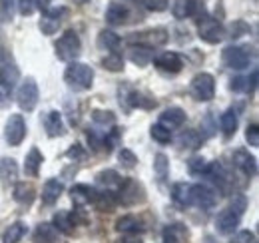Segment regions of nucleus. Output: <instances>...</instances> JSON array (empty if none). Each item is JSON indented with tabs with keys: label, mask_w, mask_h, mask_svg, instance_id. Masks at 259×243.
I'll return each instance as SVG.
<instances>
[{
	"label": "nucleus",
	"mask_w": 259,
	"mask_h": 243,
	"mask_svg": "<svg viewBox=\"0 0 259 243\" xmlns=\"http://www.w3.org/2000/svg\"><path fill=\"white\" fill-rule=\"evenodd\" d=\"M245 140H247L249 146L257 148L259 146V126L257 124H249V126H247V130H245Z\"/></svg>",
	"instance_id": "de8ad7c7"
},
{
	"label": "nucleus",
	"mask_w": 259,
	"mask_h": 243,
	"mask_svg": "<svg viewBox=\"0 0 259 243\" xmlns=\"http://www.w3.org/2000/svg\"><path fill=\"white\" fill-rule=\"evenodd\" d=\"M26 132H28L26 130V122H24V116H20V114H12L4 124V140L12 148H16V146H20L24 142Z\"/></svg>",
	"instance_id": "9b49d317"
},
{
	"label": "nucleus",
	"mask_w": 259,
	"mask_h": 243,
	"mask_svg": "<svg viewBox=\"0 0 259 243\" xmlns=\"http://www.w3.org/2000/svg\"><path fill=\"white\" fill-rule=\"evenodd\" d=\"M14 201L16 204H20V206H32L34 197H36V191H34V187L30 185V183H16L14 185Z\"/></svg>",
	"instance_id": "2f4dec72"
},
{
	"label": "nucleus",
	"mask_w": 259,
	"mask_h": 243,
	"mask_svg": "<svg viewBox=\"0 0 259 243\" xmlns=\"http://www.w3.org/2000/svg\"><path fill=\"white\" fill-rule=\"evenodd\" d=\"M86 155V150L80 146V144H74V146H70V150L66 152V157H70V159H82Z\"/></svg>",
	"instance_id": "3c124183"
},
{
	"label": "nucleus",
	"mask_w": 259,
	"mask_h": 243,
	"mask_svg": "<svg viewBox=\"0 0 259 243\" xmlns=\"http://www.w3.org/2000/svg\"><path fill=\"white\" fill-rule=\"evenodd\" d=\"M122 46V38L114 30H100L98 34V48L108 52H118Z\"/></svg>",
	"instance_id": "c85d7f7f"
},
{
	"label": "nucleus",
	"mask_w": 259,
	"mask_h": 243,
	"mask_svg": "<svg viewBox=\"0 0 259 243\" xmlns=\"http://www.w3.org/2000/svg\"><path fill=\"white\" fill-rule=\"evenodd\" d=\"M184 122H186V112H184L182 108H178V106H171V108L163 110L158 124H162L163 128H167V130L171 132V130L182 128V126H184Z\"/></svg>",
	"instance_id": "6ab92c4d"
},
{
	"label": "nucleus",
	"mask_w": 259,
	"mask_h": 243,
	"mask_svg": "<svg viewBox=\"0 0 259 243\" xmlns=\"http://www.w3.org/2000/svg\"><path fill=\"white\" fill-rule=\"evenodd\" d=\"M188 170H190L192 176H205V172H207V161H205V157H201V155L190 157Z\"/></svg>",
	"instance_id": "79ce46f5"
},
{
	"label": "nucleus",
	"mask_w": 259,
	"mask_h": 243,
	"mask_svg": "<svg viewBox=\"0 0 259 243\" xmlns=\"http://www.w3.org/2000/svg\"><path fill=\"white\" fill-rule=\"evenodd\" d=\"M16 178H18V166L12 157H2L0 159V180L4 185H12L16 183Z\"/></svg>",
	"instance_id": "c756f323"
},
{
	"label": "nucleus",
	"mask_w": 259,
	"mask_h": 243,
	"mask_svg": "<svg viewBox=\"0 0 259 243\" xmlns=\"http://www.w3.org/2000/svg\"><path fill=\"white\" fill-rule=\"evenodd\" d=\"M96 183L106 187L108 191H116L120 187V183H122V178H120V174L116 170H102L96 176Z\"/></svg>",
	"instance_id": "473e14b6"
},
{
	"label": "nucleus",
	"mask_w": 259,
	"mask_h": 243,
	"mask_svg": "<svg viewBox=\"0 0 259 243\" xmlns=\"http://www.w3.org/2000/svg\"><path fill=\"white\" fill-rule=\"evenodd\" d=\"M128 58L132 64L144 68V66H148L150 62L154 60V50H152V48H146V46L132 44V46L128 48Z\"/></svg>",
	"instance_id": "b1692460"
},
{
	"label": "nucleus",
	"mask_w": 259,
	"mask_h": 243,
	"mask_svg": "<svg viewBox=\"0 0 259 243\" xmlns=\"http://www.w3.org/2000/svg\"><path fill=\"white\" fill-rule=\"evenodd\" d=\"M245 210H247V197L241 195V193L233 195V199L229 201V206L224 208V210L220 212V215H218V219H215L218 231H220L222 235L233 233V231L239 227V221H241Z\"/></svg>",
	"instance_id": "f257e3e1"
},
{
	"label": "nucleus",
	"mask_w": 259,
	"mask_h": 243,
	"mask_svg": "<svg viewBox=\"0 0 259 243\" xmlns=\"http://www.w3.org/2000/svg\"><path fill=\"white\" fill-rule=\"evenodd\" d=\"M16 6H18V12L22 16H30L38 10L44 12L46 8H50V0H18Z\"/></svg>",
	"instance_id": "f704fd0d"
},
{
	"label": "nucleus",
	"mask_w": 259,
	"mask_h": 243,
	"mask_svg": "<svg viewBox=\"0 0 259 243\" xmlns=\"http://www.w3.org/2000/svg\"><path fill=\"white\" fill-rule=\"evenodd\" d=\"M152 138L158 142V144H169L171 142V132L167 128H163L162 124H154L152 130H150Z\"/></svg>",
	"instance_id": "37998d69"
},
{
	"label": "nucleus",
	"mask_w": 259,
	"mask_h": 243,
	"mask_svg": "<svg viewBox=\"0 0 259 243\" xmlns=\"http://www.w3.org/2000/svg\"><path fill=\"white\" fill-rule=\"evenodd\" d=\"M231 92L237 94H253L257 88V70L251 72V76H243V78H235L231 80Z\"/></svg>",
	"instance_id": "bb28decb"
},
{
	"label": "nucleus",
	"mask_w": 259,
	"mask_h": 243,
	"mask_svg": "<svg viewBox=\"0 0 259 243\" xmlns=\"http://www.w3.org/2000/svg\"><path fill=\"white\" fill-rule=\"evenodd\" d=\"M116 229L122 231V233H126V235H138L146 227H144V223H142V219L138 215H124V217H120L116 221Z\"/></svg>",
	"instance_id": "5701e85b"
},
{
	"label": "nucleus",
	"mask_w": 259,
	"mask_h": 243,
	"mask_svg": "<svg viewBox=\"0 0 259 243\" xmlns=\"http://www.w3.org/2000/svg\"><path fill=\"white\" fill-rule=\"evenodd\" d=\"M253 50L249 46H227L222 54V62L229 70H245L253 60Z\"/></svg>",
	"instance_id": "20e7f679"
},
{
	"label": "nucleus",
	"mask_w": 259,
	"mask_h": 243,
	"mask_svg": "<svg viewBox=\"0 0 259 243\" xmlns=\"http://www.w3.org/2000/svg\"><path fill=\"white\" fill-rule=\"evenodd\" d=\"M92 122L100 128H112L114 122H116V116L110 110H94L92 112Z\"/></svg>",
	"instance_id": "ea45409f"
},
{
	"label": "nucleus",
	"mask_w": 259,
	"mask_h": 243,
	"mask_svg": "<svg viewBox=\"0 0 259 243\" xmlns=\"http://www.w3.org/2000/svg\"><path fill=\"white\" fill-rule=\"evenodd\" d=\"M124 102L128 104V108H142V110H150L156 106V100L142 94L138 90H130L126 96H124Z\"/></svg>",
	"instance_id": "cd10ccee"
},
{
	"label": "nucleus",
	"mask_w": 259,
	"mask_h": 243,
	"mask_svg": "<svg viewBox=\"0 0 259 243\" xmlns=\"http://www.w3.org/2000/svg\"><path fill=\"white\" fill-rule=\"evenodd\" d=\"M38 100H40V92H38V84L34 78H26L22 80L20 88L16 92V102L18 106L24 110V112H32L34 108L38 106Z\"/></svg>",
	"instance_id": "f8f14e48"
},
{
	"label": "nucleus",
	"mask_w": 259,
	"mask_h": 243,
	"mask_svg": "<svg viewBox=\"0 0 259 243\" xmlns=\"http://www.w3.org/2000/svg\"><path fill=\"white\" fill-rule=\"evenodd\" d=\"M237 126H239V116H237V112H235L233 108H227L226 112L222 114V118H220V128H222V132H224V136H226V138H231V136L237 132Z\"/></svg>",
	"instance_id": "7c9ffc66"
},
{
	"label": "nucleus",
	"mask_w": 259,
	"mask_h": 243,
	"mask_svg": "<svg viewBox=\"0 0 259 243\" xmlns=\"http://www.w3.org/2000/svg\"><path fill=\"white\" fill-rule=\"evenodd\" d=\"M14 6H16V0H0V18L4 22L12 20L14 16Z\"/></svg>",
	"instance_id": "a18cd8bd"
},
{
	"label": "nucleus",
	"mask_w": 259,
	"mask_h": 243,
	"mask_svg": "<svg viewBox=\"0 0 259 243\" xmlns=\"http://www.w3.org/2000/svg\"><path fill=\"white\" fill-rule=\"evenodd\" d=\"M0 102H2V94H0Z\"/></svg>",
	"instance_id": "864d4df0"
},
{
	"label": "nucleus",
	"mask_w": 259,
	"mask_h": 243,
	"mask_svg": "<svg viewBox=\"0 0 259 243\" xmlns=\"http://www.w3.org/2000/svg\"><path fill=\"white\" fill-rule=\"evenodd\" d=\"M54 50H56V58L60 62H76V58L82 54V42H80V36L76 30H66L54 44Z\"/></svg>",
	"instance_id": "7ed1b4c3"
},
{
	"label": "nucleus",
	"mask_w": 259,
	"mask_h": 243,
	"mask_svg": "<svg viewBox=\"0 0 259 243\" xmlns=\"http://www.w3.org/2000/svg\"><path fill=\"white\" fill-rule=\"evenodd\" d=\"M218 201V191L211 189L205 183H194L190 185V206L201 208V210H209L213 208Z\"/></svg>",
	"instance_id": "ddd939ff"
},
{
	"label": "nucleus",
	"mask_w": 259,
	"mask_h": 243,
	"mask_svg": "<svg viewBox=\"0 0 259 243\" xmlns=\"http://www.w3.org/2000/svg\"><path fill=\"white\" fill-rule=\"evenodd\" d=\"M116 195H118V204H124V206L142 204L146 199V191H144L142 183H138L132 178H122L120 187L116 189Z\"/></svg>",
	"instance_id": "6e6552de"
},
{
	"label": "nucleus",
	"mask_w": 259,
	"mask_h": 243,
	"mask_svg": "<svg viewBox=\"0 0 259 243\" xmlns=\"http://www.w3.org/2000/svg\"><path fill=\"white\" fill-rule=\"evenodd\" d=\"M64 82L72 92H86L94 84V68L84 62H70L64 70Z\"/></svg>",
	"instance_id": "f03ea898"
},
{
	"label": "nucleus",
	"mask_w": 259,
	"mask_h": 243,
	"mask_svg": "<svg viewBox=\"0 0 259 243\" xmlns=\"http://www.w3.org/2000/svg\"><path fill=\"white\" fill-rule=\"evenodd\" d=\"M197 34L207 44H220L226 38V26L211 16H203L197 20Z\"/></svg>",
	"instance_id": "0eeeda50"
},
{
	"label": "nucleus",
	"mask_w": 259,
	"mask_h": 243,
	"mask_svg": "<svg viewBox=\"0 0 259 243\" xmlns=\"http://www.w3.org/2000/svg\"><path fill=\"white\" fill-rule=\"evenodd\" d=\"M152 62H154V66L160 72H163V74H180L182 68H184V58L178 52H171V50L160 52Z\"/></svg>",
	"instance_id": "4468645a"
},
{
	"label": "nucleus",
	"mask_w": 259,
	"mask_h": 243,
	"mask_svg": "<svg viewBox=\"0 0 259 243\" xmlns=\"http://www.w3.org/2000/svg\"><path fill=\"white\" fill-rule=\"evenodd\" d=\"M66 16H68V8L66 6H54V8L50 6V8H46L42 12V18L38 22V28L42 30V34L52 36V34H56L58 28L62 26Z\"/></svg>",
	"instance_id": "1a4fd4ad"
},
{
	"label": "nucleus",
	"mask_w": 259,
	"mask_h": 243,
	"mask_svg": "<svg viewBox=\"0 0 259 243\" xmlns=\"http://www.w3.org/2000/svg\"><path fill=\"white\" fill-rule=\"evenodd\" d=\"M58 233H64V235H72L74 229H76V213L70 212H58L54 215V223Z\"/></svg>",
	"instance_id": "a878e982"
},
{
	"label": "nucleus",
	"mask_w": 259,
	"mask_h": 243,
	"mask_svg": "<svg viewBox=\"0 0 259 243\" xmlns=\"http://www.w3.org/2000/svg\"><path fill=\"white\" fill-rule=\"evenodd\" d=\"M154 172H156L158 180H162V182L167 178V174H169V159H167L165 153H156V157H154Z\"/></svg>",
	"instance_id": "a19ab883"
},
{
	"label": "nucleus",
	"mask_w": 259,
	"mask_h": 243,
	"mask_svg": "<svg viewBox=\"0 0 259 243\" xmlns=\"http://www.w3.org/2000/svg\"><path fill=\"white\" fill-rule=\"evenodd\" d=\"M116 243H144L138 235H126V237H122V239H118Z\"/></svg>",
	"instance_id": "603ef678"
},
{
	"label": "nucleus",
	"mask_w": 259,
	"mask_h": 243,
	"mask_svg": "<svg viewBox=\"0 0 259 243\" xmlns=\"http://www.w3.org/2000/svg\"><path fill=\"white\" fill-rule=\"evenodd\" d=\"M70 195H72V201H74L78 208H84V206L96 201L98 191L94 187L86 185V183H74L72 189H70Z\"/></svg>",
	"instance_id": "a211bd4d"
},
{
	"label": "nucleus",
	"mask_w": 259,
	"mask_h": 243,
	"mask_svg": "<svg viewBox=\"0 0 259 243\" xmlns=\"http://www.w3.org/2000/svg\"><path fill=\"white\" fill-rule=\"evenodd\" d=\"M167 40H169V32L165 28H148V30L130 34V42L132 44L146 46V48H152V50L158 48V46H163Z\"/></svg>",
	"instance_id": "9d476101"
},
{
	"label": "nucleus",
	"mask_w": 259,
	"mask_h": 243,
	"mask_svg": "<svg viewBox=\"0 0 259 243\" xmlns=\"http://www.w3.org/2000/svg\"><path fill=\"white\" fill-rule=\"evenodd\" d=\"M26 233V225L22 221H14L12 225L6 227V231L2 233V243H18Z\"/></svg>",
	"instance_id": "e433bc0d"
},
{
	"label": "nucleus",
	"mask_w": 259,
	"mask_h": 243,
	"mask_svg": "<svg viewBox=\"0 0 259 243\" xmlns=\"http://www.w3.org/2000/svg\"><path fill=\"white\" fill-rule=\"evenodd\" d=\"M207 178H211V182L220 187V191H227V185H229V174L226 172V168L220 164V161H213V164H207V172H205Z\"/></svg>",
	"instance_id": "4be33fe9"
},
{
	"label": "nucleus",
	"mask_w": 259,
	"mask_h": 243,
	"mask_svg": "<svg viewBox=\"0 0 259 243\" xmlns=\"http://www.w3.org/2000/svg\"><path fill=\"white\" fill-rule=\"evenodd\" d=\"M229 243H255V235L251 231H237Z\"/></svg>",
	"instance_id": "8fccbe9b"
},
{
	"label": "nucleus",
	"mask_w": 259,
	"mask_h": 243,
	"mask_svg": "<svg viewBox=\"0 0 259 243\" xmlns=\"http://www.w3.org/2000/svg\"><path fill=\"white\" fill-rule=\"evenodd\" d=\"M42 164H44V155L40 153V150L30 148V152L26 153V157H24V174L28 178H38Z\"/></svg>",
	"instance_id": "393cba45"
},
{
	"label": "nucleus",
	"mask_w": 259,
	"mask_h": 243,
	"mask_svg": "<svg viewBox=\"0 0 259 243\" xmlns=\"http://www.w3.org/2000/svg\"><path fill=\"white\" fill-rule=\"evenodd\" d=\"M18 78H20V72L16 68L12 54L8 52V48L4 44H0V84L6 90H12L14 84L18 82Z\"/></svg>",
	"instance_id": "423d86ee"
},
{
	"label": "nucleus",
	"mask_w": 259,
	"mask_h": 243,
	"mask_svg": "<svg viewBox=\"0 0 259 243\" xmlns=\"http://www.w3.org/2000/svg\"><path fill=\"white\" fill-rule=\"evenodd\" d=\"M62 191H64V183L60 182V180H56V178H50L48 182L44 183V187H42L40 199H42L44 206H54L60 199Z\"/></svg>",
	"instance_id": "aec40b11"
},
{
	"label": "nucleus",
	"mask_w": 259,
	"mask_h": 243,
	"mask_svg": "<svg viewBox=\"0 0 259 243\" xmlns=\"http://www.w3.org/2000/svg\"><path fill=\"white\" fill-rule=\"evenodd\" d=\"M34 243H56L58 239V231L52 223H40L36 229H34L32 235Z\"/></svg>",
	"instance_id": "72a5a7b5"
},
{
	"label": "nucleus",
	"mask_w": 259,
	"mask_h": 243,
	"mask_svg": "<svg viewBox=\"0 0 259 243\" xmlns=\"http://www.w3.org/2000/svg\"><path fill=\"white\" fill-rule=\"evenodd\" d=\"M118 161H120L124 168L132 170V168L138 166V155L132 152V150H128V148H122V150L118 152Z\"/></svg>",
	"instance_id": "c03bdc74"
},
{
	"label": "nucleus",
	"mask_w": 259,
	"mask_h": 243,
	"mask_svg": "<svg viewBox=\"0 0 259 243\" xmlns=\"http://www.w3.org/2000/svg\"><path fill=\"white\" fill-rule=\"evenodd\" d=\"M142 6L150 12H163L169 8V0H142Z\"/></svg>",
	"instance_id": "49530a36"
},
{
	"label": "nucleus",
	"mask_w": 259,
	"mask_h": 243,
	"mask_svg": "<svg viewBox=\"0 0 259 243\" xmlns=\"http://www.w3.org/2000/svg\"><path fill=\"white\" fill-rule=\"evenodd\" d=\"M106 22L112 26H122L130 20V8L124 2H110L106 8Z\"/></svg>",
	"instance_id": "f3484780"
},
{
	"label": "nucleus",
	"mask_w": 259,
	"mask_h": 243,
	"mask_svg": "<svg viewBox=\"0 0 259 243\" xmlns=\"http://www.w3.org/2000/svg\"><path fill=\"white\" fill-rule=\"evenodd\" d=\"M190 94L194 96L197 102H211L215 96V80L207 72L195 74L190 82Z\"/></svg>",
	"instance_id": "39448f33"
},
{
	"label": "nucleus",
	"mask_w": 259,
	"mask_h": 243,
	"mask_svg": "<svg viewBox=\"0 0 259 243\" xmlns=\"http://www.w3.org/2000/svg\"><path fill=\"white\" fill-rule=\"evenodd\" d=\"M42 124H44V130L48 134V138H60L66 134V126L64 120H62V114L58 110H50L44 114L42 118Z\"/></svg>",
	"instance_id": "dca6fc26"
},
{
	"label": "nucleus",
	"mask_w": 259,
	"mask_h": 243,
	"mask_svg": "<svg viewBox=\"0 0 259 243\" xmlns=\"http://www.w3.org/2000/svg\"><path fill=\"white\" fill-rule=\"evenodd\" d=\"M190 185L192 183H176L171 187V199L180 208H190Z\"/></svg>",
	"instance_id": "4c0bfd02"
},
{
	"label": "nucleus",
	"mask_w": 259,
	"mask_h": 243,
	"mask_svg": "<svg viewBox=\"0 0 259 243\" xmlns=\"http://www.w3.org/2000/svg\"><path fill=\"white\" fill-rule=\"evenodd\" d=\"M197 10H199L197 0H174V4H171V14L178 20H186L190 16H195Z\"/></svg>",
	"instance_id": "412c9836"
},
{
	"label": "nucleus",
	"mask_w": 259,
	"mask_h": 243,
	"mask_svg": "<svg viewBox=\"0 0 259 243\" xmlns=\"http://www.w3.org/2000/svg\"><path fill=\"white\" fill-rule=\"evenodd\" d=\"M201 142H203V138H201L195 130H186V132H182L180 138H178V146H180L182 150H197V148L201 146Z\"/></svg>",
	"instance_id": "c9c22d12"
},
{
	"label": "nucleus",
	"mask_w": 259,
	"mask_h": 243,
	"mask_svg": "<svg viewBox=\"0 0 259 243\" xmlns=\"http://www.w3.org/2000/svg\"><path fill=\"white\" fill-rule=\"evenodd\" d=\"M247 32H249V26H247L243 20H235V22L229 26L231 38H239V36H243V34H247Z\"/></svg>",
	"instance_id": "09e8293b"
},
{
	"label": "nucleus",
	"mask_w": 259,
	"mask_h": 243,
	"mask_svg": "<svg viewBox=\"0 0 259 243\" xmlns=\"http://www.w3.org/2000/svg\"><path fill=\"white\" fill-rule=\"evenodd\" d=\"M102 66L110 72H122L124 70V58L120 52H110L102 58Z\"/></svg>",
	"instance_id": "58836bf2"
},
{
	"label": "nucleus",
	"mask_w": 259,
	"mask_h": 243,
	"mask_svg": "<svg viewBox=\"0 0 259 243\" xmlns=\"http://www.w3.org/2000/svg\"><path fill=\"white\" fill-rule=\"evenodd\" d=\"M231 161H233V168L239 170L245 178H253L257 174V159L247 150H235L231 155Z\"/></svg>",
	"instance_id": "2eb2a0df"
}]
</instances>
